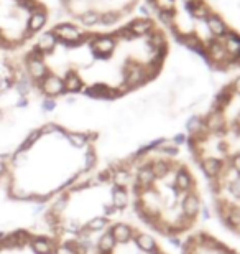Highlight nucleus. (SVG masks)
<instances>
[{
  "label": "nucleus",
  "instance_id": "nucleus-1",
  "mask_svg": "<svg viewBox=\"0 0 240 254\" xmlns=\"http://www.w3.org/2000/svg\"><path fill=\"white\" fill-rule=\"evenodd\" d=\"M166 52L161 30L148 18L112 28L66 20L48 27L18 60L25 83L47 101H115L155 78Z\"/></svg>",
  "mask_w": 240,
  "mask_h": 254
},
{
  "label": "nucleus",
  "instance_id": "nucleus-2",
  "mask_svg": "<svg viewBox=\"0 0 240 254\" xmlns=\"http://www.w3.org/2000/svg\"><path fill=\"white\" fill-rule=\"evenodd\" d=\"M97 165L99 132L47 121L7 152L0 189L12 203L47 206Z\"/></svg>",
  "mask_w": 240,
  "mask_h": 254
},
{
  "label": "nucleus",
  "instance_id": "nucleus-3",
  "mask_svg": "<svg viewBox=\"0 0 240 254\" xmlns=\"http://www.w3.org/2000/svg\"><path fill=\"white\" fill-rule=\"evenodd\" d=\"M124 159L96 169L45 206L42 228L54 236L93 245L130 203Z\"/></svg>",
  "mask_w": 240,
  "mask_h": 254
},
{
  "label": "nucleus",
  "instance_id": "nucleus-4",
  "mask_svg": "<svg viewBox=\"0 0 240 254\" xmlns=\"http://www.w3.org/2000/svg\"><path fill=\"white\" fill-rule=\"evenodd\" d=\"M156 12L183 42L212 60H240V40L204 5L202 0H150Z\"/></svg>",
  "mask_w": 240,
  "mask_h": 254
},
{
  "label": "nucleus",
  "instance_id": "nucleus-5",
  "mask_svg": "<svg viewBox=\"0 0 240 254\" xmlns=\"http://www.w3.org/2000/svg\"><path fill=\"white\" fill-rule=\"evenodd\" d=\"M49 18L45 0H0V52H25L48 28Z\"/></svg>",
  "mask_w": 240,
  "mask_h": 254
},
{
  "label": "nucleus",
  "instance_id": "nucleus-6",
  "mask_svg": "<svg viewBox=\"0 0 240 254\" xmlns=\"http://www.w3.org/2000/svg\"><path fill=\"white\" fill-rule=\"evenodd\" d=\"M89 245L64 240L43 228L0 231V254H89Z\"/></svg>",
  "mask_w": 240,
  "mask_h": 254
},
{
  "label": "nucleus",
  "instance_id": "nucleus-7",
  "mask_svg": "<svg viewBox=\"0 0 240 254\" xmlns=\"http://www.w3.org/2000/svg\"><path fill=\"white\" fill-rule=\"evenodd\" d=\"M68 22L86 28H112L134 12L139 0H58Z\"/></svg>",
  "mask_w": 240,
  "mask_h": 254
},
{
  "label": "nucleus",
  "instance_id": "nucleus-8",
  "mask_svg": "<svg viewBox=\"0 0 240 254\" xmlns=\"http://www.w3.org/2000/svg\"><path fill=\"white\" fill-rule=\"evenodd\" d=\"M22 81L25 79L18 57L0 52V99L13 93Z\"/></svg>",
  "mask_w": 240,
  "mask_h": 254
},
{
  "label": "nucleus",
  "instance_id": "nucleus-9",
  "mask_svg": "<svg viewBox=\"0 0 240 254\" xmlns=\"http://www.w3.org/2000/svg\"><path fill=\"white\" fill-rule=\"evenodd\" d=\"M183 213H185L186 218H194L197 215L199 208H201V201H199V198L196 195H192V193H190V195H186V198L183 200Z\"/></svg>",
  "mask_w": 240,
  "mask_h": 254
},
{
  "label": "nucleus",
  "instance_id": "nucleus-10",
  "mask_svg": "<svg viewBox=\"0 0 240 254\" xmlns=\"http://www.w3.org/2000/svg\"><path fill=\"white\" fill-rule=\"evenodd\" d=\"M221 169H222V160L214 159V157H209V159L202 160V172L209 179H216Z\"/></svg>",
  "mask_w": 240,
  "mask_h": 254
},
{
  "label": "nucleus",
  "instance_id": "nucleus-11",
  "mask_svg": "<svg viewBox=\"0 0 240 254\" xmlns=\"http://www.w3.org/2000/svg\"><path fill=\"white\" fill-rule=\"evenodd\" d=\"M191 184H192V179H191V175L188 174L186 170L178 172V174H176V187H178V189L186 191V190L191 189Z\"/></svg>",
  "mask_w": 240,
  "mask_h": 254
},
{
  "label": "nucleus",
  "instance_id": "nucleus-12",
  "mask_svg": "<svg viewBox=\"0 0 240 254\" xmlns=\"http://www.w3.org/2000/svg\"><path fill=\"white\" fill-rule=\"evenodd\" d=\"M5 160H7V154H0V187H2L5 175Z\"/></svg>",
  "mask_w": 240,
  "mask_h": 254
},
{
  "label": "nucleus",
  "instance_id": "nucleus-13",
  "mask_svg": "<svg viewBox=\"0 0 240 254\" xmlns=\"http://www.w3.org/2000/svg\"><path fill=\"white\" fill-rule=\"evenodd\" d=\"M231 191H232L237 198H240V177H237V179L231 184Z\"/></svg>",
  "mask_w": 240,
  "mask_h": 254
},
{
  "label": "nucleus",
  "instance_id": "nucleus-14",
  "mask_svg": "<svg viewBox=\"0 0 240 254\" xmlns=\"http://www.w3.org/2000/svg\"><path fill=\"white\" fill-rule=\"evenodd\" d=\"M232 165H234V169H236L237 174H240V154H237L236 157H234Z\"/></svg>",
  "mask_w": 240,
  "mask_h": 254
},
{
  "label": "nucleus",
  "instance_id": "nucleus-15",
  "mask_svg": "<svg viewBox=\"0 0 240 254\" xmlns=\"http://www.w3.org/2000/svg\"><path fill=\"white\" fill-rule=\"evenodd\" d=\"M5 118H7V109L3 108L2 104H0V126L3 124V121H5Z\"/></svg>",
  "mask_w": 240,
  "mask_h": 254
}]
</instances>
